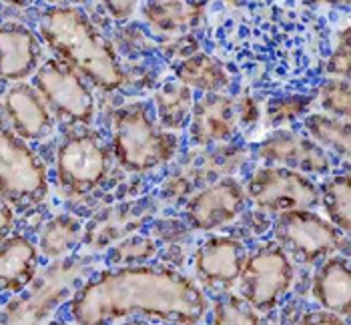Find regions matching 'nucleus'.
<instances>
[{
	"label": "nucleus",
	"instance_id": "obj_1",
	"mask_svg": "<svg viewBox=\"0 0 351 325\" xmlns=\"http://www.w3.org/2000/svg\"><path fill=\"white\" fill-rule=\"evenodd\" d=\"M207 298L177 271L129 265L86 279L71 299L77 325H110L143 315L175 325H197L207 315Z\"/></svg>",
	"mask_w": 351,
	"mask_h": 325
},
{
	"label": "nucleus",
	"instance_id": "obj_2",
	"mask_svg": "<svg viewBox=\"0 0 351 325\" xmlns=\"http://www.w3.org/2000/svg\"><path fill=\"white\" fill-rule=\"evenodd\" d=\"M38 32L58 60L77 71L101 91H117L125 82L114 49L77 6L47 8L38 21Z\"/></svg>",
	"mask_w": 351,
	"mask_h": 325
},
{
	"label": "nucleus",
	"instance_id": "obj_3",
	"mask_svg": "<svg viewBox=\"0 0 351 325\" xmlns=\"http://www.w3.org/2000/svg\"><path fill=\"white\" fill-rule=\"evenodd\" d=\"M112 153L119 165L131 173H147L173 159L179 139L161 129L143 103L119 108L110 121Z\"/></svg>",
	"mask_w": 351,
	"mask_h": 325
},
{
	"label": "nucleus",
	"instance_id": "obj_4",
	"mask_svg": "<svg viewBox=\"0 0 351 325\" xmlns=\"http://www.w3.org/2000/svg\"><path fill=\"white\" fill-rule=\"evenodd\" d=\"M86 271L81 259H58L25 291L0 309V325H49L54 309L75 296V283Z\"/></svg>",
	"mask_w": 351,
	"mask_h": 325
},
{
	"label": "nucleus",
	"instance_id": "obj_5",
	"mask_svg": "<svg viewBox=\"0 0 351 325\" xmlns=\"http://www.w3.org/2000/svg\"><path fill=\"white\" fill-rule=\"evenodd\" d=\"M49 195V175L40 157L0 119V197L21 207L38 205Z\"/></svg>",
	"mask_w": 351,
	"mask_h": 325
},
{
	"label": "nucleus",
	"instance_id": "obj_6",
	"mask_svg": "<svg viewBox=\"0 0 351 325\" xmlns=\"http://www.w3.org/2000/svg\"><path fill=\"white\" fill-rule=\"evenodd\" d=\"M293 277V263L281 245H259L245 257L239 275L243 293L241 299L255 311H269L289 293Z\"/></svg>",
	"mask_w": 351,
	"mask_h": 325
},
{
	"label": "nucleus",
	"instance_id": "obj_7",
	"mask_svg": "<svg viewBox=\"0 0 351 325\" xmlns=\"http://www.w3.org/2000/svg\"><path fill=\"white\" fill-rule=\"evenodd\" d=\"M245 195L269 213L311 211L319 203V187L303 173L285 167H261L249 179Z\"/></svg>",
	"mask_w": 351,
	"mask_h": 325
},
{
	"label": "nucleus",
	"instance_id": "obj_8",
	"mask_svg": "<svg viewBox=\"0 0 351 325\" xmlns=\"http://www.w3.org/2000/svg\"><path fill=\"white\" fill-rule=\"evenodd\" d=\"M108 149L88 131H75L62 139L56 151V179L71 195L95 191L108 173Z\"/></svg>",
	"mask_w": 351,
	"mask_h": 325
},
{
	"label": "nucleus",
	"instance_id": "obj_9",
	"mask_svg": "<svg viewBox=\"0 0 351 325\" xmlns=\"http://www.w3.org/2000/svg\"><path fill=\"white\" fill-rule=\"evenodd\" d=\"M34 88L60 119L73 125H90L95 119V97L77 71L58 58L45 60L34 73Z\"/></svg>",
	"mask_w": 351,
	"mask_h": 325
},
{
	"label": "nucleus",
	"instance_id": "obj_10",
	"mask_svg": "<svg viewBox=\"0 0 351 325\" xmlns=\"http://www.w3.org/2000/svg\"><path fill=\"white\" fill-rule=\"evenodd\" d=\"M275 237L277 245L293 253L303 263L327 259L331 253L348 247V237L313 211L281 213L275 223Z\"/></svg>",
	"mask_w": 351,
	"mask_h": 325
},
{
	"label": "nucleus",
	"instance_id": "obj_11",
	"mask_svg": "<svg viewBox=\"0 0 351 325\" xmlns=\"http://www.w3.org/2000/svg\"><path fill=\"white\" fill-rule=\"evenodd\" d=\"M259 110L249 101H237L223 93L203 95L195 101L191 112L189 135L197 145H213L229 141L241 125H249L257 119Z\"/></svg>",
	"mask_w": 351,
	"mask_h": 325
},
{
	"label": "nucleus",
	"instance_id": "obj_12",
	"mask_svg": "<svg viewBox=\"0 0 351 325\" xmlns=\"http://www.w3.org/2000/svg\"><path fill=\"white\" fill-rule=\"evenodd\" d=\"M247 201L245 189L231 177H225L197 193L187 205V221L199 231H213L241 215Z\"/></svg>",
	"mask_w": 351,
	"mask_h": 325
},
{
	"label": "nucleus",
	"instance_id": "obj_13",
	"mask_svg": "<svg viewBox=\"0 0 351 325\" xmlns=\"http://www.w3.org/2000/svg\"><path fill=\"white\" fill-rule=\"evenodd\" d=\"M259 157L273 167H285L303 175H325L331 169L329 155L309 136L293 131H277L259 145Z\"/></svg>",
	"mask_w": 351,
	"mask_h": 325
},
{
	"label": "nucleus",
	"instance_id": "obj_14",
	"mask_svg": "<svg viewBox=\"0 0 351 325\" xmlns=\"http://www.w3.org/2000/svg\"><path fill=\"white\" fill-rule=\"evenodd\" d=\"M4 112L12 133L27 141H40L54 131L51 108L27 82H14L4 95Z\"/></svg>",
	"mask_w": 351,
	"mask_h": 325
},
{
	"label": "nucleus",
	"instance_id": "obj_15",
	"mask_svg": "<svg viewBox=\"0 0 351 325\" xmlns=\"http://www.w3.org/2000/svg\"><path fill=\"white\" fill-rule=\"evenodd\" d=\"M243 243L231 237H211L195 253L197 277L209 287L233 285L243 269Z\"/></svg>",
	"mask_w": 351,
	"mask_h": 325
},
{
	"label": "nucleus",
	"instance_id": "obj_16",
	"mask_svg": "<svg viewBox=\"0 0 351 325\" xmlns=\"http://www.w3.org/2000/svg\"><path fill=\"white\" fill-rule=\"evenodd\" d=\"M40 38L25 25L0 27V79L23 82L36 73L40 62Z\"/></svg>",
	"mask_w": 351,
	"mask_h": 325
},
{
	"label": "nucleus",
	"instance_id": "obj_17",
	"mask_svg": "<svg viewBox=\"0 0 351 325\" xmlns=\"http://www.w3.org/2000/svg\"><path fill=\"white\" fill-rule=\"evenodd\" d=\"M38 247L25 235L0 241V291L21 293L36 279Z\"/></svg>",
	"mask_w": 351,
	"mask_h": 325
},
{
	"label": "nucleus",
	"instance_id": "obj_18",
	"mask_svg": "<svg viewBox=\"0 0 351 325\" xmlns=\"http://www.w3.org/2000/svg\"><path fill=\"white\" fill-rule=\"evenodd\" d=\"M311 293L325 311L348 317L351 309V273L346 257L333 255L315 273Z\"/></svg>",
	"mask_w": 351,
	"mask_h": 325
},
{
	"label": "nucleus",
	"instance_id": "obj_19",
	"mask_svg": "<svg viewBox=\"0 0 351 325\" xmlns=\"http://www.w3.org/2000/svg\"><path fill=\"white\" fill-rule=\"evenodd\" d=\"M177 81L189 86L191 91H203L205 95H215L227 88L231 82L227 67L211 54H191L175 69Z\"/></svg>",
	"mask_w": 351,
	"mask_h": 325
},
{
	"label": "nucleus",
	"instance_id": "obj_20",
	"mask_svg": "<svg viewBox=\"0 0 351 325\" xmlns=\"http://www.w3.org/2000/svg\"><path fill=\"white\" fill-rule=\"evenodd\" d=\"M157 105V123L169 131H181L191 121V112L195 107V97L189 86L183 82L167 81L155 93Z\"/></svg>",
	"mask_w": 351,
	"mask_h": 325
},
{
	"label": "nucleus",
	"instance_id": "obj_21",
	"mask_svg": "<svg viewBox=\"0 0 351 325\" xmlns=\"http://www.w3.org/2000/svg\"><path fill=\"white\" fill-rule=\"evenodd\" d=\"M145 21L159 32H181L195 27L205 12L201 2H147L141 8Z\"/></svg>",
	"mask_w": 351,
	"mask_h": 325
},
{
	"label": "nucleus",
	"instance_id": "obj_22",
	"mask_svg": "<svg viewBox=\"0 0 351 325\" xmlns=\"http://www.w3.org/2000/svg\"><path fill=\"white\" fill-rule=\"evenodd\" d=\"M84 225L75 215L53 217L40 231L38 239V253L49 259H62L69 251H73L82 241Z\"/></svg>",
	"mask_w": 351,
	"mask_h": 325
},
{
	"label": "nucleus",
	"instance_id": "obj_23",
	"mask_svg": "<svg viewBox=\"0 0 351 325\" xmlns=\"http://www.w3.org/2000/svg\"><path fill=\"white\" fill-rule=\"evenodd\" d=\"M303 129L325 153H333L343 159L350 155V121L313 112L303 119Z\"/></svg>",
	"mask_w": 351,
	"mask_h": 325
},
{
	"label": "nucleus",
	"instance_id": "obj_24",
	"mask_svg": "<svg viewBox=\"0 0 351 325\" xmlns=\"http://www.w3.org/2000/svg\"><path fill=\"white\" fill-rule=\"evenodd\" d=\"M327 221L335 225L343 235L351 229V183L350 175H335L327 179L319 191Z\"/></svg>",
	"mask_w": 351,
	"mask_h": 325
},
{
	"label": "nucleus",
	"instance_id": "obj_25",
	"mask_svg": "<svg viewBox=\"0 0 351 325\" xmlns=\"http://www.w3.org/2000/svg\"><path fill=\"white\" fill-rule=\"evenodd\" d=\"M319 105L329 117L350 119V82L348 79H331L319 88Z\"/></svg>",
	"mask_w": 351,
	"mask_h": 325
},
{
	"label": "nucleus",
	"instance_id": "obj_26",
	"mask_svg": "<svg viewBox=\"0 0 351 325\" xmlns=\"http://www.w3.org/2000/svg\"><path fill=\"white\" fill-rule=\"evenodd\" d=\"M211 325H261L255 309L241 298L221 299L213 309Z\"/></svg>",
	"mask_w": 351,
	"mask_h": 325
},
{
	"label": "nucleus",
	"instance_id": "obj_27",
	"mask_svg": "<svg viewBox=\"0 0 351 325\" xmlns=\"http://www.w3.org/2000/svg\"><path fill=\"white\" fill-rule=\"evenodd\" d=\"M157 251L155 243L151 239H143V237H133L123 245H119L114 249V261L117 265H127L129 263H136V261H145L149 257H153V253Z\"/></svg>",
	"mask_w": 351,
	"mask_h": 325
},
{
	"label": "nucleus",
	"instance_id": "obj_28",
	"mask_svg": "<svg viewBox=\"0 0 351 325\" xmlns=\"http://www.w3.org/2000/svg\"><path fill=\"white\" fill-rule=\"evenodd\" d=\"M327 73L333 75V79L350 77V27L343 28L337 36L335 51L327 60Z\"/></svg>",
	"mask_w": 351,
	"mask_h": 325
},
{
	"label": "nucleus",
	"instance_id": "obj_29",
	"mask_svg": "<svg viewBox=\"0 0 351 325\" xmlns=\"http://www.w3.org/2000/svg\"><path fill=\"white\" fill-rule=\"evenodd\" d=\"M307 107H309V99H305V97H287V99L271 101L269 115L273 121L281 123V121H291V119L299 117Z\"/></svg>",
	"mask_w": 351,
	"mask_h": 325
},
{
	"label": "nucleus",
	"instance_id": "obj_30",
	"mask_svg": "<svg viewBox=\"0 0 351 325\" xmlns=\"http://www.w3.org/2000/svg\"><path fill=\"white\" fill-rule=\"evenodd\" d=\"M295 325H348L343 317L329 311H309Z\"/></svg>",
	"mask_w": 351,
	"mask_h": 325
},
{
	"label": "nucleus",
	"instance_id": "obj_31",
	"mask_svg": "<svg viewBox=\"0 0 351 325\" xmlns=\"http://www.w3.org/2000/svg\"><path fill=\"white\" fill-rule=\"evenodd\" d=\"M105 8L108 14L117 21H127L136 10V2H107Z\"/></svg>",
	"mask_w": 351,
	"mask_h": 325
},
{
	"label": "nucleus",
	"instance_id": "obj_32",
	"mask_svg": "<svg viewBox=\"0 0 351 325\" xmlns=\"http://www.w3.org/2000/svg\"><path fill=\"white\" fill-rule=\"evenodd\" d=\"M12 223H14V211H12L10 203H6L0 197V241L8 237V231L12 229Z\"/></svg>",
	"mask_w": 351,
	"mask_h": 325
}]
</instances>
